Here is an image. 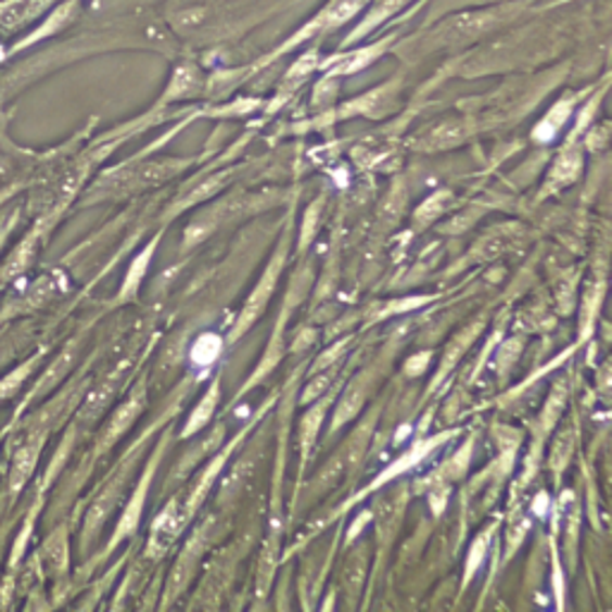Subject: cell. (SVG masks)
Wrapping results in <instances>:
<instances>
[{"mask_svg": "<svg viewBox=\"0 0 612 612\" xmlns=\"http://www.w3.org/2000/svg\"><path fill=\"white\" fill-rule=\"evenodd\" d=\"M364 3H367V0H333V3L328 5L319 17H316L314 25L309 29H304V34H311L316 29H333V27L345 25L349 17H355L359 13V10L364 8Z\"/></svg>", "mask_w": 612, "mask_h": 612, "instance_id": "obj_1", "label": "cell"}, {"mask_svg": "<svg viewBox=\"0 0 612 612\" xmlns=\"http://www.w3.org/2000/svg\"><path fill=\"white\" fill-rule=\"evenodd\" d=\"M582 166V161H579V153L576 151H568V153H562V156L558 158L556 163V168H552V180H558V184H564V182H570L576 178V170H579Z\"/></svg>", "mask_w": 612, "mask_h": 612, "instance_id": "obj_2", "label": "cell"}, {"mask_svg": "<svg viewBox=\"0 0 612 612\" xmlns=\"http://www.w3.org/2000/svg\"><path fill=\"white\" fill-rule=\"evenodd\" d=\"M405 3H407V0H385V3H383V5L379 8V10H375V13H373V15H369V20H367V22H364V25H361V27H359V29H357L355 34H352V39H349V41L359 39V37H361V34H369V31H371V29H373L375 25H381V22H383V20L391 17V15L395 13V10H397V8H403Z\"/></svg>", "mask_w": 612, "mask_h": 612, "instance_id": "obj_3", "label": "cell"}, {"mask_svg": "<svg viewBox=\"0 0 612 612\" xmlns=\"http://www.w3.org/2000/svg\"><path fill=\"white\" fill-rule=\"evenodd\" d=\"M399 512H403V502H399V496H391L381 505V534L391 536L395 532Z\"/></svg>", "mask_w": 612, "mask_h": 612, "instance_id": "obj_4", "label": "cell"}, {"mask_svg": "<svg viewBox=\"0 0 612 612\" xmlns=\"http://www.w3.org/2000/svg\"><path fill=\"white\" fill-rule=\"evenodd\" d=\"M216 397H218V387H214V393H208V395L204 397L202 407H199V409L194 411V417L190 419V426H187V433H192V431L204 426V423H206L208 417H211V411H214V407H216Z\"/></svg>", "mask_w": 612, "mask_h": 612, "instance_id": "obj_5", "label": "cell"}, {"mask_svg": "<svg viewBox=\"0 0 612 612\" xmlns=\"http://www.w3.org/2000/svg\"><path fill=\"white\" fill-rule=\"evenodd\" d=\"M361 399H364V393H361V387L355 383L349 387L345 399H343V405H340V409H337V417H335L337 421L335 423H343V419H349L352 415H355V411L359 409Z\"/></svg>", "mask_w": 612, "mask_h": 612, "instance_id": "obj_6", "label": "cell"}, {"mask_svg": "<svg viewBox=\"0 0 612 612\" xmlns=\"http://www.w3.org/2000/svg\"><path fill=\"white\" fill-rule=\"evenodd\" d=\"M375 51H379V49H367V51H359V53H355V55L345 58V63H343V65H337V67H335V73H337V75H343V73H355V69H359L361 65H367V63H371V61H373Z\"/></svg>", "mask_w": 612, "mask_h": 612, "instance_id": "obj_7", "label": "cell"}, {"mask_svg": "<svg viewBox=\"0 0 612 612\" xmlns=\"http://www.w3.org/2000/svg\"><path fill=\"white\" fill-rule=\"evenodd\" d=\"M431 137V146H450L459 139V129H450V125H443V127H435Z\"/></svg>", "mask_w": 612, "mask_h": 612, "instance_id": "obj_8", "label": "cell"}, {"mask_svg": "<svg viewBox=\"0 0 612 612\" xmlns=\"http://www.w3.org/2000/svg\"><path fill=\"white\" fill-rule=\"evenodd\" d=\"M345 579H347V584H349L352 591H357L359 584H361V579H364V562H361L359 558H355V560H352V562L347 564V574H345Z\"/></svg>", "mask_w": 612, "mask_h": 612, "instance_id": "obj_9", "label": "cell"}]
</instances>
